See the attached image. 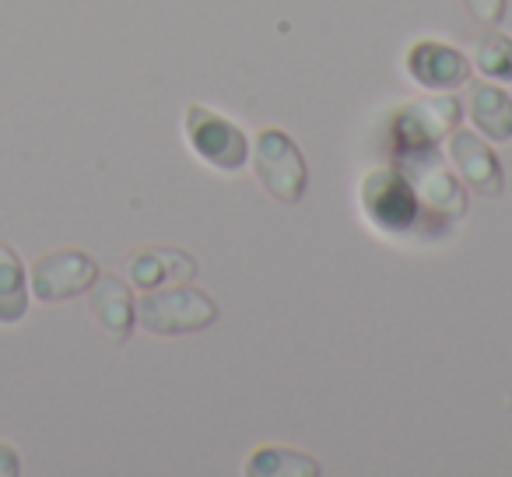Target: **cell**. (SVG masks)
<instances>
[{"mask_svg":"<svg viewBox=\"0 0 512 477\" xmlns=\"http://www.w3.org/2000/svg\"><path fill=\"white\" fill-rule=\"evenodd\" d=\"M186 141L218 172H235L246 162V137H242V130L204 106L186 109Z\"/></svg>","mask_w":512,"mask_h":477,"instance_id":"277c9868","label":"cell"},{"mask_svg":"<svg viewBox=\"0 0 512 477\" xmlns=\"http://www.w3.org/2000/svg\"><path fill=\"white\" fill-rule=\"evenodd\" d=\"M127 274L141 292H148V288H162L165 281H190L197 274V267H193V260L186 253L144 250L137 257H130Z\"/></svg>","mask_w":512,"mask_h":477,"instance_id":"8fae6325","label":"cell"},{"mask_svg":"<svg viewBox=\"0 0 512 477\" xmlns=\"http://www.w3.org/2000/svg\"><path fill=\"white\" fill-rule=\"evenodd\" d=\"M249 477H316L320 474V463L306 453H295V449H256L246 463Z\"/></svg>","mask_w":512,"mask_h":477,"instance_id":"5bb4252c","label":"cell"},{"mask_svg":"<svg viewBox=\"0 0 512 477\" xmlns=\"http://www.w3.org/2000/svg\"><path fill=\"white\" fill-rule=\"evenodd\" d=\"M467 11L491 29V25H498L505 18V0H467Z\"/></svg>","mask_w":512,"mask_h":477,"instance_id":"2e32d148","label":"cell"},{"mask_svg":"<svg viewBox=\"0 0 512 477\" xmlns=\"http://www.w3.org/2000/svg\"><path fill=\"white\" fill-rule=\"evenodd\" d=\"M95 292H92V316L99 320V327L113 337L116 344H123L130 337V327H134V299H130L127 285H123L116 274H106V278H95Z\"/></svg>","mask_w":512,"mask_h":477,"instance_id":"30bf717a","label":"cell"},{"mask_svg":"<svg viewBox=\"0 0 512 477\" xmlns=\"http://www.w3.org/2000/svg\"><path fill=\"white\" fill-rule=\"evenodd\" d=\"M407 71L418 85L446 92V88H460L470 81V64L460 50H449L442 43H418L407 53Z\"/></svg>","mask_w":512,"mask_h":477,"instance_id":"8992f818","label":"cell"},{"mask_svg":"<svg viewBox=\"0 0 512 477\" xmlns=\"http://www.w3.org/2000/svg\"><path fill=\"white\" fill-rule=\"evenodd\" d=\"M362 197H365V207H369V218L379 221L383 228H390V232L407 228L414 221V214H418V204H414V197H411V186H407L404 179L390 176V172L369 176Z\"/></svg>","mask_w":512,"mask_h":477,"instance_id":"ba28073f","label":"cell"},{"mask_svg":"<svg viewBox=\"0 0 512 477\" xmlns=\"http://www.w3.org/2000/svg\"><path fill=\"white\" fill-rule=\"evenodd\" d=\"M470 116L477 130L488 134V141H512V99L495 85H474L470 88Z\"/></svg>","mask_w":512,"mask_h":477,"instance_id":"7c38bea8","label":"cell"},{"mask_svg":"<svg viewBox=\"0 0 512 477\" xmlns=\"http://www.w3.org/2000/svg\"><path fill=\"white\" fill-rule=\"evenodd\" d=\"M407 179L414 183V190L425 197V204L432 211H446V214H463L467 211V197H463L460 183L446 172L442 158L428 148H414L411 158L404 165Z\"/></svg>","mask_w":512,"mask_h":477,"instance_id":"5b68a950","label":"cell"},{"mask_svg":"<svg viewBox=\"0 0 512 477\" xmlns=\"http://www.w3.org/2000/svg\"><path fill=\"white\" fill-rule=\"evenodd\" d=\"M256 176L281 204H299L302 193H306L309 172H306V158H302L299 144L292 141L281 130H264L256 137Z\"/></svg>","mask_w":512,"mask_h":477,"instance_id":"7a4b0ae2","label":"cell"},{"mask_svg":"<svg viewBox=\"0 0 512 477\" xmlns=\"http://www.w3.org/2000/svg\"><path fill=\"white\" fill-rule=\"evenodd\" d=\"M0 474H8V477L22 474V460H18V453L8 442H0Z\"/></svg>","mask_w":512,"mask_h":477,"instance_id":"e0dca14e","label":"cell"},{"mask_svg":"<svg viewBox=\"0 0 512 477\" xmlns=\"http://www.w3.org/2000/svg\"><path fill=\"white\" fill-rule=\"evenodd\" d=\"M456 116H460V102L442 95V99L418 102V106L407 109V113L397 120V130H400V137H404L407 148H428V144H435L449 127H453Z\"/></svg>","mask_w":512,"mask_h":477,"instance_id":"9c48e42d","label":"cell"},{"mask_svg":"<svg viewBox=\"0 0 512 477\" xmlns=\"http://www.w3.org/2000/svg\"><path fill=\"white\" fill-rule=\"evenodd\" d=\"M99 278V264L81 250H57L46 253L32 267V292L39 302H67L92 292Z\"/></svg>","mask_w":512,"mask_h":477,"instance_id":"3957f363","label":"cell"},{"mask_svg":"<svg viewBox=\"0 0 512 477\" xmlns=\"http://www.w3.org/2000/svg\"><path fill=\"white\" fill-rule=\"evenodd\" d=\"M449 158H453V165L460 169V176L467 179V186L474 193H481V197H498L502 193V165L477 134L460 130V134L449 137Z\"/></svg>","mask_w":512,"mask_h":477,"instance_id":"52a82bcc","label":"cell"},{"mask_svg":"<svg viewBox=\"0 0 512 477\" xmlns=\"http://www.w3.org/2000/svg\"><path fill=\"white\" fill-rule=\"evenodd\" d=\"M474 64H477V71L488 74V78L512 81V39L498 36V32L481 36L474 50Z\"/></svg>","mask_w":512,"mask_h":477,"instance_id":"9a60e30c","label":"cell"},{"mask_svg":"<svg viewBox=\"0 0 512 477\" xmlns=\"http://www.w3.org/2000/svg\"><path fill=\"white\" fill-rule=\"evenodd\" d=\"M134 316L148 334L183 337L211 327L218 320V306L197 288H148L137 299Z\"/></svg>","mask_w":512,"mask_h":477,"instance_id":"6da1fadb","label":"cell"},{"mask_svg":"<svg viewBox=\"0 0 512 477\" xmlns=\"http://www.w3.org/2000/svg\"><path fill=\"white\" fill-rule=\"evenodd\" d=\"M29 313V285H25V267L8 243H0V323L25 320Z\"/></svg>","mask_w":512,"mask_h":477,"instance_id":"4fadbf2b","label":"cell"}]
</instances>
